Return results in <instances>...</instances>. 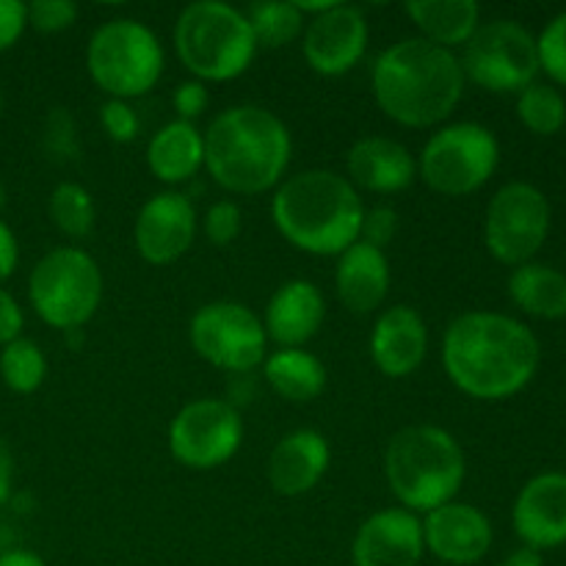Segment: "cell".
Wrapping results in <instances>:
<instances>
[{
  "label": "cell",
  "mask_w": 566,
  "mask_h": 566,
  "mask_svg": "<svg viewBox=\"0 0 566 566\" xmlns=\"http://www.w3.org/2000/svg\"><path fill=\"white\" fill-rule=\"evenodd\" d=\"M539 357V340L523 321L490 310L457 315L442 335L446 376L479 401H506L525 390Z\"/></svg>",
  "instance_id": "1"
},
{
  "label": "cell",
  "mask_w": 566,
  "mask_h": 566,
  "mask_svg": "<svg viewBox=\"0 0 566 566\" xmlns=\"http://www.w3.org/2000/svg\"><path fill=\"white\" fill-rule=\"evenodd\" d=\"M462 61L420 36L401 39L376 55L370 88L381 114L401 127H440L464 97Z\"/></svg>",
  "instance_id": "2"
},
{
  "label": "cell",
  "mask_w": 566,
  "mask_h": 566,
  "mask_svg": "<svg viewBox=\"0 0 566 566\" xmlns=\"http://www.w3.org/2000/svg\"><path fill=\"white\" fill-rule=\"evenodd\" d=\"M291 158V130L263 105H230L205 130V171L235 197L274 191L285 180Z\"/></svg>",
  "instance_id": "3"
},
{
  "label": "cell",
  "mask_w": 566,
  "mask_h": 566,
  "mask_svg": "<svg viewBox=\"0 0 566 566\" xmlns=\"http://www.w3.org/2000/svg\"><path fill=\"white\" fill-rule=\"evenodd\" d=\"M365 202L346 175L304 169L285 177L271 197V221L293 249L313 258H340L359 241Z\"/></svg>",
  "instance_id": "4"
},
{
  "label": "cell",
  "mask_w": 566,
  "mask_h": 566,
  "mask_svg": "<svg viewBox=\"0 0 566 566\" xmlns=\"http://www.w3.org/2000/svg\"><path fill=\"white\" fill-rule=\"evenodd\" d=\"M381 468L398 506L423 517L457 501L468 475V459L451 431L434 423H415L390 437Z\"/></svg>",
  "instance_id": "5"
},
{
  "label": "cell",
  "mask_w": 566,
  "mask_h": 566,
  "mask_svg": "<svg viewBox=\"0 0 566 566\" xmlns=\"http://www.w3.org/2000/svg\"><path fill=\"white\" fill-rule=\"evenodd\" d=\"M175 53L193 81L227 83L241 77L258 55L247 11L224 0H193L177 14Z\"/></svg>",
  "instance_id": "6"
},
{
  "label": "cell",
  "mask_w": 566,
  "mask_h": 566,
  "mask_svg": "<svg viewBox=\"0 0 566 566\" xmlns=\"http://www.w3.org/2000/svg\"><path fill=\"white\" fill-rule=\"evenodd\" d=\"M166 50L158 33L136 17H114L94 28L86 44V70L111 99H138L164 77Z\"/></svg>",
  "instance_id": "7"
},
{
  "label": "cell",
  "mask_w": 566,
  "mask_h": 566,
  "mask_svg": "<svg viewBox=\"0 0 566 566\" xmlns=\"http://www.w3.org/2000/svg\"><path fill=\"white\" fill-rule=\"evenodd\" d=\"M103 296V269L81 247L50 249L28 276L33 313L64 335L83 329L97 315Z\"/></svg>",
  "instance_id": "8"
},
{
  "label": "cell",
  "mask_w": 566,
  "mask_h": 566,
  "mask_svg": "<svg viewBox=\"0 0 566 566\" xmlns=\"http://www.w3.org/2000/svg\"><path fill=\"white\" fill-rule=\"evenodd\" d=\"M501 164V144L486 125L451 122L423 144L418 177L440 197H468L484 188Z\"/></svg>",
  "instance_id": "9"
},
{
  "label": "cell",
  "mask_w": 566,
  "mask_h": 566,
  "mask_svg": "<svg viewBox=\"0 0 566 566\" xmlns=\"http://www.w3.org/2000/svg\"><path fill=\"white\" fill-rule=\"evenodd\" d=\"M191 348L213 368L232 376H249L269 357V335L254 310L241 302H208L188 324Z\"/></svg>",
  "instance_id": "10"
},
{
  "label": "cell",
  "mask_w": 566,
  "mask_h": 566,
  "mask_svg": "<svg viewBox=\"0 0 566 566\" xmlns=\"http://www.w3.org/2000/svg\"><path fill=\"white\" fill-rule=\"evenodd\" d=\"M459 61L464 81L492 94H520L539 72L536 39L514 20L484 22L464 44V55Z\"/></svg>",
  "instance_id": "11"
},
{
  "label": "cell",
  "mask_w": 566,
  "mask_h": 566,
  "mask_svg": "<svg viewBox=\"0 0 566 566\" xmlns=\"http://www.w3.org/2000/svg\"><path fill=\"white\" fill-rule=\"evenodd\" d=\"M551 232V202L531 182H506L490 199L484 219V243L503 265L531 263Z\"/></svg>",
  "instance_id": "12"
},
{
  "label": "cell",
  "mask_w": 566,
  "mask_h": 566,
  "mask_svg": "<svg viewBox=\"0 0 566 566\" xmlns=\"http://www.w3.org/2000/svg\"><path fill=\"white\" fill-rule=\"evenodd\" d=\"M243 446V420L224 398H197L175 415L169 426V451L182 468L216 470Z\"/></svg>",
  "instance_id": "13"
},
{
  "label": "cell",
  "mask_w": 566,
  "mask_h": 566,
  "mask_svg": "<svg viewBox=\"0 0 566 566\" xmlns=\"http://www.w3.org/2000/svg\"><path fill=\"white\" fill-rule=\"evenodd\" d=\"M368 39L370 28L363 9L335 0L324 14L307 20L302 53L315 75L340 77L365 59Z\"/></svg>",
  "instance_id": "14"
},
{
  "label": "cell",
  "mask_w": 566,
  "mask_h": 566,
  "mask_svg": "<svg viewBox=\"0 0 566 566\" xmlns=\"http://www.w3.org/2000/svg\"><path fill=\"white\" fill-rule=\"evenodd\" d=\"M199 232V216L191 197L175 188L153 193L142 205L133 224L138 258L149 265H171L193 247Z\"/></svg>",
  "instance_id": "15"
},
{
  "label": "cell",
  "mask_w": 566,
  "mask_h": 566,
  "mask_svg": "<svg viewBox=\"0 0 566 566\" xmlns=\"http://www.w3.org/2000/svg\"><path fill=\"white\" fill-rule=\"evenodd\" d=\"M423 545L429 556L448 566H473L490 553L492 523L473 503L451 501L423 514Z\"/></svg>",
  "instance_id": "16"
},
{
  "label": "cell",
  "mask_w": 566,
  "mask_h": 566,
  "mask_svg": "<svg viewBox=\"0 0 566 566\" xmlns=\"http://www.w3.org/2000/svg\"><path fill=\"white\" fill-rule=\"evenodd\" d=\"M423 556V520L401 506L370 514L352 542L354 566H420Z\"/></svg>",
  "instance_id": "17"
},
{
  "label": "cell",
  "mask_w": 566,
  "mask_h": 566,
  "mask_svg": "<svg viewBox=\"0 0 566 566\" xmlns=\"http://www.w3.org/2000/svg\"><path fill=\"white\" fill-rule=\"evenodd\" d=\"M368 348L379 374L407 379L429 357V326L409 304H390L376 315Z\"/></svg>",
  "instance_id": "18"
},
{
  "label": "cell",
  "mask_w": 566,
  "mask_h": 566,
  "mask_svg": "<svg viewBox=\"0 0 566 566\" xmlns=\"http://www.w3.org/2000/svg\"><path fill=\"white\" fill-rule=\"evenodd\" d=\"M512 523L531 551L566 545V475L542 473L531 479L514 501Z\"/></svg>",
  "instance_id": "19"
},
{
  "label": "cell",
  "mask_w": 566,
  "mask_h": 566,
  "mask_svg": "<svg viewBox=\"0 0 566 566\" xmlns=\"http://www.w3.org/2000/svg\"><path fill=\"white\" fill-rule=\"evenodd\" d=\"M263 329L276 348H304L326 321V298L310 280H287L271 293Z\"/></svg>",
  "instance_id": "20"
},
{
  "label": "cell",
  "mask_w": 566,
  "mask_h": 566,
  "mask_svg": "<svg viewBox=\"0 0 566 566\" xmlns=\"http://www.w3.org/2000/svg\"><path fill=\"white\" fill-rule=\"evenodd\" d=\"M332 464V448L321 431L296 429L269 453L265 475L276 495L302 497L321 484Z\"/></svg>",
  "instance_id": "21"
},
{
  "label": "cell",
  "mask_w": 566,
  "mask_h": 566,
  "mask_svg": "<svg viewBox=\"0 0 566 566\" xmlns=\"http://www.w3.org/2000/svg\"><path fill=\"white\" fill-rule=\"evenodd\" d=\"M346 177L357 191L390 197L412 186L418 177V160L396 138L368 136L348 149Z\"/></svg>",
  "instance_id": "22"
},
{
  "label": "cell",
  "mask_w": 566,
  "mask_h": 566,
  "mask_svg": "<svg viewBox=\"0 0 566 566\" xmlns=\"http://www.w3.org/2000/svg\"><path fill=\"white\" fill-rule=\"evenodd\" d=\"M392 271L385 249L357 241L337 258L335 291L343 307L354 315H370L381 310L390 293Z\"/></svg>",
  "instance_id": "23"
},
{
  "label": "cell",
  "mask_w": 566,
  "mask_h": 566,
  "mask_svg": "<svg viewBox=\"0 0 566 566\" xmlns=\"http://www.w3.org/2000/svg\"><path fill=\"white\" fill-rule=\"evenodd\" d=\"M147 169L169 188L193 180L205 169V133L193 122H166L147 144Z\"/></svg>",
  "instance_id": "24"
},
{
  "label": "cell",
  "mask_w": 566,
  "mask_h": 566,
  "mask_svg": "<svg viewBox=\"0 0 566 566\" xmlns=\"http://www.w3.org/2000/svg\"><path fill=\"white\" fill-rule=\"evenodd\" d=\"M403 11L420 39L446 50L464 48L481 28V6L475 0H409Z\"/></svg>",
  "instance_id": "25"
},
{
  "label": "cell",
  "mask_w": 566,
  "mask_h": 566,
  "mask_svg": "<svg viewBox=\"0 0 566 566\" xmlns=\"http://www.w3.org/2000/svg\"><path fill=\"white\" fill-rule=\"evenodd\" d=\"M263 379L291 403H310L326 390V365L307 348H276L265 357Z\"/></svg>",
  "instance_id": "26"
},
{
  "label": "cell",
  "mask_w": 566,
  "mask_h": 566,
  "mask_svg": "<svg viewBox=\"0 0 566 566\" xmlns=\"http://www.w3.org/2000/svg\"><path fill=\"white\" fill-rule=\"evenodd\" d=\"M509 298L534 318H566V276L545 263L517 265L509 276Z\"/></svg>",
  "instance_id": "27"
},
{
  "label": "cell",
  "mask_w": 566,
  "mask_h": 566,
  "mask_svg": "<svg viewBox=\"0 0 566 566\" xmlns=\"http://www.w3.org/2000/svg\"><path fill=\"white\" fill-rule=\"evenodd\" d=\"M247 20L252 25L258 48L280 50L298 42L307 28V17L298 11L296 0H263L247 9Z\"/></svg>",
  "instance_id": "28"
},
{
  "label": "cell",
  "mask_w": 566,
  "mask_h": 566,
  "mask_svg": "<svg viewBox=\"0 0 566 566\" xmlns=\"http://www.w3.org/2000/svg\"><path fill=\"white\" fill-rule=\"evenodd\" d=\"M48 210L55 230L61 235L72 238V241L88 238L94 232V224H97V205H94L88 188H83L81 182H59L53 193H50Z\"/></svg>",
  "instance_id": "29"
},
{
  "label": "cell",
  "mask_w": 566,
  "mask_h": 566,
  "mask_svg": "<svg viewBox=\"0 0 566 566\" xmlns=\"http://www.w3.org/2000/svg\"><path fill=\"white\" fill-rule=\"evenodd\" d=\"M0 379L11 392L31 396L48 379V357L42 346L28 337H17L0 348Z\"/></svg>",
  "instance_id": "30"
},
{
  "label": "cell",
  "mask_w": 566,
  "mask_h": 566,
  "mask_svg": "<svg viewBox=\"0 0 566 566\" xmlns=\"http://www.w3.org/2000/svg\"><path fill=\"white\" fill-rule=\"evenodd\" d=\"M517 116L536 136H556L566 122V103L551 83H531L517 94Z\"/></svg>",
  "instance_id": "31"
},
{
  "label": "cell",
  "mask_w": 566,
  "mask_h": 566,
  "mask_svg": "<svg viewBox=\"0 0 566 566\" xmlns=\"http://www.w3.org/2000/svg\"><path fill=\"white\" fill-rule=\"evenodd\" d=\"M536 53H539V70L547 77L566 86V11L545 25V31L536 39Z\"/></svg>",
  "instance_id": "32"
},
{
  "label": "cell",
  "mask_w": 566,
  "mask_h": 566,
  "mask_svg": "<svg viewBox=\"0 0 566 566\" xmlns=\"http://www.w3.org/2000/svg\"><path fill=\"white\" fill-rule=\"evenodd\" d=\"M42 147L48 158L59 160H75L77 155V136H75V119L66 108H50L42 125Z\"/></svg>",
  "instance_id": "33"
},
{
  "label": "cell",
  "mask_w": 566,
  "mask_h": 566,
  "mask_svg": "<svg viewBox=\"0 0 566 566\" xmlns=\"http://www.w3.org/2000/svg\"><path fill=\"white\" fill-rule=\"evenodd\" d=\"M199 224H202L205 238L213 247H230L243 230V213L232 199H219V202H213L205 210V219Z\"/></svg>",
  "instance_id": "34"
},
{
  "label": "cell",
  "mask_w": 566,
  "mask_h": 566,
  "mask_svg": "<svg viewBox=\"0 0 566 566\" xmlns=\"http://www.w3.org/2000/svg\"><path fill=\"white\" fill-rule=\"evenodd\" d=\"M99 127L105 130V136L116 144H130L136 142L138 133H142V119H138L136 108H133L127 99H105L99 105Z\"/></svg>",
  "instance_id": "35"
},
{
  "label": "cell",
  "mask_w": 566,
  "mask_h": 566,
  "mask_svg": "<svg viewBox=\"0 0 566 566\" xmlns=\"http://www.w3.org/2000/svg\"><path fill=\"white\" fill-rule=\"evenodd\" d=\"M25 9L28 25L39 33H61L77 22V3L72 0H33Z\"/></svg>",
  "instance_id": "36"
},
{
  "label": "cell",
  "mask_w": 566,
  "mask_h": 566,
  "mask_svg": "<svg viewBox=\"0 0 566 566\" xmlns=\"http://www.w3.org/2000/svg\"><path fill=\"white\" fill-rule=\"evenodd\" d=\"M398 210L390 205H376V208H365L363 230H359V241L370 243L376 249H387L392 238L398 235Z\"/></svg>",
  "instance_id": "37"
},
{
  "label": "cell",
  "mask_w": 566,
  "mask_h": 566,
  "mask_svg": "<svg viewBox=\"0 0 566 566\" xmlns=\"http://www.w3.org/2000/svg\"><path fill=\"white\" fill-rule=\"evenodd\" d=\"M171 105H175L177 119H180V122H197L210 105L208 83L193 81V77L177 83L175 94H171Z\"/></svg>",
  "instance_id": "38"
},
{
  "label": "cell",
  "mask_w": 566,
  "mask_h": 566,
  "mask_svg": "<svg viewBox=\"0 0 566 566\" xmlns=\"http://www.w3.org/2000/svg\"><path fill=\"white\" fill-rule=\"evenodd\" d=\"M28 28V9L20 0H0V53L14 48Z\"/></svg>",
  "instance_id": "39"
},
{
  "label": "cell",
  "mask_w": 566,
  "mask_h": 566,
  "mask_svg": "<svg viewBox=\"0 0 566 566\" xmlns=\"http://www.w3.org/2000/svg\"><path fill=\"white\" fill-rule=\"evenodd\" d=\"M22 326H25V315H22L20 302L0 287V348L22 337Z\"/></svg>",
  "instance_id": "40"
},
{
  "label": "cell",
  "mask_w": 566,
  "mask_h": 566,
  "mask_svg": "<svg viewBox=\"0 0 566 566\" xmlns=\"http://www.w3.org/2000/svg\"><path fill=\"white\" fill-rule=\"evenodd\" d=\"M20 263V243L6 221H0V282L9 280Z\"/></svg>",
  "instance_id": "41"
},
{
  "label": "cell",
  "mask_w": 566,
  "mask_h": 566,
  "mask_svg": "<svg viewBox=\"0 0 566 566\" xmlns=\"http://www.w3.org/2000/svg\"><path fill=\"white\" fill-rule=\"evenodd\" d=\"M11 479H14V459H11L9 442L0 437V506L11 495Z\"/></svg>",
  "instance_id": "42"
},
{
  "label": "cell",
  "mask_w": 566,
  "mask_h": 566,
  "mask_svg": "<svg viewBox=\"0 0 566 566\" xmlns=\"http://www.w3.org/2000/svg\"><path fill=\"white\" fill-rule=\"evenodd\" d=\"M0 566H48L36 553L25 551V547H9L0 553Z\"/></svg>",
  "instance_id": "43"
},
{
  "label": "cell",
  "mask_w": 566,
  "mask_h": 566,
  "mask_svg": "<svg viewBox=\"0 0 566 566\" xmlns=\"http://www.w3.org/2000/svg\"><path fill=\"white\" fill-rule=\"evenodd\" d=\"M501 566H545V562H542V553L531 551V547H520V551L509 553Z\"/></svg>",
  "instance_id": "44"
},
{
  "label": "cell",
  "mask_w": 566,
  "mask_h": 566,
  "mask_svg": "<svg viewBox=\"0 0 566 566\" xmlns=\"http://www.w3.org/2000/svg\"><path fill=\"white\" fill-rule=\"evenodd\" d=\"M9 534H6V525H0V553L9 551Z\"/></svg>",
  "instance_id": "45"
},
{
  "label": "cell",
  "mask_w": 566,
  "mask_h": 566,
  "mask_svg": "<svg viewBox=\"0 0 566 566\" xmlns=\"http://www.w3.org/2000/svg\"><path fill=\"white\" fill-rule=\"evenodd\" d=\"M6 199H9V193H6V186H3V182H0V210L6 208Z\"/></svg>",
  "instance_id": "46"
},
{
  "label": "cell",
  "mask_w": 566,
  "mask_h": 566,
  "mask_svg": "<svg viewBox=\"0 0 566 566\" xmlns=\"http://www.w3.org/2000/svg\"><path fill=\"white\" fill-rule=\"evenodd\" d=\"M0 111H3V97H0Z\"/></svg>",
  "instance_id": "47"
}]
</instances>
